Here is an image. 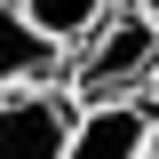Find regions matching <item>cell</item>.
I'll return each instance as SVG.
<instances>
[{
	"mask_svg": "<svg viewBox=\"0 0 159 159\" xmlns=\"http://www.w3.org/2000/svg\"><path fill=\"white\" fill-rule=\"evenodd\" d=\"M151 135H159L151 96H135V103H80V127L64 143V159H143Z\"/></svg>",
	"mask_w": 159,
	"mask_h": 159,
	"instance_id": "3957f363",
	"label": "cell"
},
{
	"mask_svg": "<svg viewBox=\"0 0 159 159\" xmlns=\"http://www.w3.org/2000/svg\"><path fill=\"white\" fill-rule=\"evenodd\" d=\"M80 127V96L64 80L48 88H0V159H64Z\"/></svg>",
	"mask_w": 159,
	"mask_h": 159,
	"instance_id": "7a4b0ae2",
	"label": "cell"
},
{
	"mask_svg": "<svg viewBox=\"0 0 159 159\" xmlns=\"http://www.w3.org/2000/svg\"><path fill=\"white\" fill-rule=\"evenodd\" d=\"M143 159H151V151H143Z\"/></svg>",
	"mask_w": 159,
	"mask_h": 159,
	"instance_id": "9c48e42d",
	"label": "cell"
},
{
	"mask_svg": "<svg viewBox=\"0 0 159 159\" xmlns=\"http://www.w3.org/2000/svg\"><path fill=\"white\" fill-rule=\"evenodd\" d=\"M151 80H159V24H143L127 0L80 48H64V88L80 103H135L151 96Z\"/></svg>",
	"mask_w": 159,
	"mask_h": 159,
	"instance_id": "6da1fadb",
	"label": "cell"
},
{
	"mask_svg": "<svg viewBox=\"0 0 159 159\" xmlns=\"http://www.w3.org/2000/svg\"><path fill=\"white\" fill-rule=\"evenodd\" d=\"M16 8L32 16V32H40V40H56V48H80V40L96 32V24L119 8V0H16Z\"/></svg>",
	"mask_w": 159,
	"mask_h": 159,
	"instance_id": "5b68a950",
	"label": "cell"
},
{
	"mask_svg": "<svg viewBox=\"0 0 159 159\" xmlns=\"http://www.w3.org/2000/svg\"><path fill=\"white\" fill-rule=\"evenodd\" d=\"M151 96H159V80H151ZM151 111H159V103H151Z\"/></svg>",
	"mask_w": 159,
	"mask_h": 159,
	"instance_id": "52a82bcc",
	"label": "cell"
},
{
	"mask_svg": "<svg viewBox=\"0 0 159 159\" xmlns=\"http://www.w3.org/2000/svg\"><path fill=\"white\" fill-rule=\"evenodd\" d=\"M48 80H64V48L32 32L16 0H0V88H48Z\"/></svg>",
	"mask_w": 159,
	"mask_h": 159,
	"instance_id": "277c9868",
	"label": "cell"
},
{
	"mask_svg": "<svg viewBox=\"0 0 159 159\" xmlns=\"http://www.w3.org/2000/svg\"><path fill=\"white\" fill-rule=\"evenodd\" d=\"M151 159H159V135H151Z\"/></svg>",
	"mask_w": 159,
	"mask_h": 159,
	"instance_id": "ba28073f",
	"label": "cell"
},
{
	"mask_svg": "<svg viewBox=\"0 0 159 159\" xmlns=\"http://www.w3.org/2000/svg\"><path fill=\"white\" fill-rule=\"evenodd\" d=\"M127 8H135V16H143V24H159V0H127Z\"/></svg>",
	"mask_w": 159,
	"mask_h": 159,
	"instance_id": "8992f818",
	"label": "cell"
}]
</instances>
